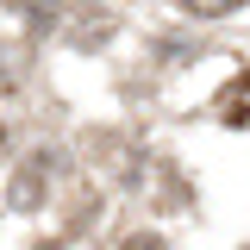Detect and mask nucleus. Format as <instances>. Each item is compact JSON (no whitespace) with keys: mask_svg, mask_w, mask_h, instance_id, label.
<instances>
[{"mask_svg":"<svg viewBox=\"0 0 250 250\" xmlns=\"http://www.w3.org/2000/svg\"><path fill=\"white\" fill-rule=\"evenodd\" d=\"M188 13H207V19H213V13H231V6H244V0H182Z\"/></svg>","mask_w":250,"mask_h":250,"instance_id":"f257e3e1","label":"nucleus"},{"mask_svg":"<svg viewBox=\"0 0 250 250\" xmlns=\"http://www.w3.org/2000/svg\"><path fill=\"white\" fill-rule=\"evenodd\" d=\"M125 250H163V238H150V231H138V238H125Z\"/></svg>","mask_w":250,"mask_h":250,"instance_id":"f03ea898","label":"nucleus"}]
</instances>
